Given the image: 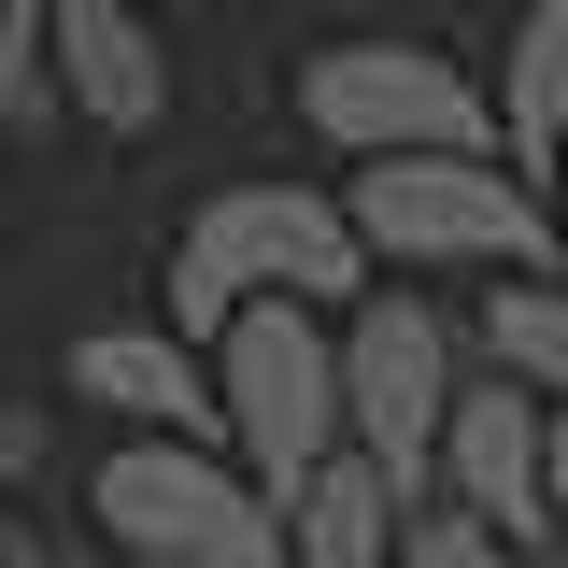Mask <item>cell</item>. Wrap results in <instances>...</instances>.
<instances>
[{
  "instance_id": "6da1fadb",
  "label": "cell",
  "mask_w": 568,
  "mask_h": 568,
  "mask_svg": "<svg viewBox=\"0 0 568 568\" xmlns=\"http://www.w3.org/2000/svg\"><path fill=\"white\" fill-rule=\"evenodd\" d=\"M369 284H384V256H369L355 200L342 185H298V171H242V185H213L171 227V327L185 342H213L242 298H327V313H355Z\"/></svg>"
},
{
  "instance_id": "7a4b0ae2",
  "label": "cell",
  "mask_w": 568,
  "mask_h": 568,
  "mask_svg": "<svg viewBox=\"0 0 568 568\" xmlns=\"http://www.w3.org/2000/svg\"><path fill=\"white\" fill-rule=\"evenodd\" d=\"M355 227L413 284H497V271H568V213L540 171L497 142H426V156H355Z\"/></svg>"
},
{
  "instance_id": "3957f363",
  "label": "cell",
  "mask_w": 568,
  "mask_h": 568,
  "mask_svg": "<svg viewBox=\"0 0 568 568\" xmlns=\"http://www.w3.org/2000/svg\"><path fill=\"white\" fill-rule=\"evenodd\" d=\"M85 526L142 568H298V526L284 497L227 455V440H171V426H129L100 469H85Z\"/></svg>"
},
{
  "instance_id": "277c9868",
  "label": "cell",
  "mask_w": 568,
  "mask_h": 568,
  "mask_svg": "<svg viewBox=\"0 0 568 568\" xmlns=\"http://www.w3.org/2000/svg\"><path fill=\"white\" fill-rule=\"evenodd\" d=\"M213 384H227V455L271 497H298L342 455V313L327 298H242L213 327Z\"/></svg>"
},
{
  "instance_id": "5b68a950",
  "label": "cell",
  "mask_w": 568,
  "mask_h": 568,
  "mask_svg": "<svg viewBox=\"0 0 568 568\" xmlns=\"http://www.w3.org/2000/svg\"><path fill=\"white\" fill-rule=\"evenodd\" d=\"M298 129L327 156H426V142H497V85L455 43H398V29H355V43H313L298 58ZM511 156V142H497Z\"/></svg>"
},
{
  "instance_id": "8992f818",
  "label": "cell",
  "mask_w": 568,
  "mask_h": 568,
  "mask_svg": "<svg viewBox=\"0 0 568 568\" xmlns=\"http://www.w3.org/2000/svg\"><path fill=\"white\" fill-rule=\"evenodd\" d=\"M455 313L426 298L413 271L398 284H369L342 313V426H355V455L369 469H398V484H440V426H455Z\"/></svg>"
},
{
  "instance_id": "52a82bcc",
  "label": "cell",
  "mask_w": 568,
  "mask_h": 568,
  "mask_svg": "<svg viewBox=\"0 0 568 568\" xmlns=\"http://www.w3.org/2000/svg\"><path fill=\"white\" fill-rule=\"evenodd\" d=\"M455 511H484L497 540H526V555H555V398L540 384H511V369H484V384H455V426H440V484Z\"/></svg>"
},
{
  "instance_id": "ba28073f",
  "label": "cell",
  "mask_w": 568,
  "mask_h": 568,
  "mask_svg": "<svg viewBox=\"0 0 568 568\" xmlns=\"http://www.w3.org/2000/svg\"><path fill=\"white\" fill-rule=\"evenodd\" d=\"M58 384L85 398V413H114V426L227 440V384H213V342H185L171 313H156V327H85V342L58 355Z\"/></svg>"
},
{
  "instance_id": "9c48e42d",
  "label": "cell",
  "mask_w": 568,
  "mask_h": 568,
  "mask_svg": "<svg viewBox=\"0 0 568 568\" xmlns=\"http://www.w3.org/2000/svg\"><path fill=\"white\" fill-rule=\"evenodd\" d=\"M58 100H71V129H100V142H142L171 114L156 0H58Z\"/></svg>"
},
{
  "instance_id": "30bf717a",
  "label": "cell",
  "mask_w": 568,
  "mask_h": 568,
  "mask_svg": "<svg viewBox=\"0 0 568 568\" xmlns=\"http://www.w3.org/2000/svg\"><path fill=\"white\" fill-rule=\"evenodd\" d=\"M284 526H298V568H398V526H413V484L398 469H369V455H327L313 484L284 497Z\"/></svg>"
},
{
  "instance_id": "8fae6325",
  "label": "cell",
  "mask_w": 568,
  "mask_h": 568,
  "mask_svg": "<svg viewBox=\"0 0 568 568\" xmlns=\"http://www.w3.org/2000/svg\"><path fill=\"white\" fill-rule=\"evenodd\" d=\"M497 142H511V171L555 185V156H568V0H526V14H511V58H497Z\"/></svg>"
},
{
  "instance_id": "7c38bea8",
  "label": "cell",
  "mask_w": 568,
  "mask_h": 568,
  "mask_svg": "<svg viewBox=\"0 0 568 568\" xmlns=\"http://www.w3.org/2000/svg\"><path fill=\"white\" fill-rule=\"evenodd\" d=\"M484 369L540 384L568 413V271H497L484 284Z\"/></svg>"
},
{
  "instance_id": "4fadbf2b",
  "label": "cell",
  "mask_w": 568,
  "mask_h": 568,
  "mask_svg": "<svg viewBox=\"0 0 568 568\" xmlns=\"http://www.w3.org/2000/svg\"><path fill=\"white\" fill-rule=\"evenodd\" d=\"M58 0H0V142L58 129Z\"/></svg>"
},
{
  "instance_id": "5bb4252c",
  "label": "cell",
  "mask_w": 568,
  "mask_h": 568,
  "mask_svg": "<svg viewBox=\"0 0 568 568\" xmlns=\"http://www.w3.org/2000/svg\"><path fill=\"white\" fill-rule=\"evenodd\" d=\"M398 568H526V540H497L484 511H455V497H413V526H398Z\"/></svg>"
},
{
  "instance_id": "9a60e30c",
  "label": "cell",
  "mask_w": 568,
  "mask_h": 568,
  "mask_svg": "<svg viewBox=\"0 0 568 568\" xmlns=\"http://www.w3.org/2000/svg\"><path fill=\"white\" fill-rule=\"evenodd\" d=\"M43 469H58V413L43 398H0V497H29Z\"/></svg>"
},
{
  "instance_id": "2e32d148",
  "label": "cell",
  "mask_w": 568,
  "mask_h": 568,
  "mask_svg": "<svg viewBox=\"0 0 568 568\" xmlns=\"http://www.w3.org/2000/svg\"><path fill=\"white\" fill-rule=\"evenodd\" d=\"M0 568H58V526H29V497H0Z\"/></svg>"
},
{
  "instance_id": "e0dca14e",
  "label": "cell",
  "mask_w": 568,
  "mask_h": 568,
  "mask_svg": "<svg viewBox=\"0 0 568 568\" xmlns=\"http://www.w3.org/2000/svg\"><path fill=\"white\" fill-rule=\"evenodd\" d=\"M58 568H129V555H114L100 526H58Z\"/></svg>"
},
{
  "instance_id": "ac0fdd59",
  "label": "cell",
  "mask_w": 568,
  "mask_h": 568,
  "mask_svg": "<svg viewBox=\"0 0 568 568\" xmlns=\"http://www.w3.org/2000/svg\"><path fill=\"white\" fill-rule=\"evenodd\" d=\"M555 555H568V413H555Z\"/></svg>"
},
{
  "instance_id": "d6986e66",
  "label": "cell",
  "mask_w": 568,
  "mask_h": 568,
  "mask_svg": "<svg viewBox=\"0 0 568 568\" xmlns=\"http://www.w3.org/2000/svg\"><path fill=\"white\" fill-rule=\"evenodd\" d=\"M555 213H568V156H555Z\"/></svg>"
},
{
  "instance_id": "ffe728a7",
  "label": "cell",
  "mask_w": 568,
  "mask_h": 568,
  "mask_svg": "<svg viewBox=\"0 0 568 568\" xmlns=\"http://www.w3.org/2000/svg\"><path fill=\"white\" fill-rule=\"evenodd\" d=\"M0 284H14V242H0Z\"/></svg>"
},
{
  "instance_id": "44dd1931",
  "label": "cell",
  "mask_w": 568,
  "mask_h": 568,
  "mask_svg": "<svg viewBox=\"0 0 568 568\" xmlns=\"http://www.w3.org/2000/svg\"><path fill=\"white\" fill-rule=\"evenodd\" d=\"M526 568H568V555H526Z\"/></svg>"
},
{
  "instance_id": "7402d4cb",
  "label": "cell",
  "mask_w": 568,
  "mask_h": 568,
  "mask_svg": "<svg viewBox=\"0 0 568 568\" xmlns=\"http://www.w3.org/2000/svg\"><path fill=\"white\" fill-rule=\"evenodd\" d=\"M156 14H171V0H156Z\"/></svg>"
}]
</instances>
